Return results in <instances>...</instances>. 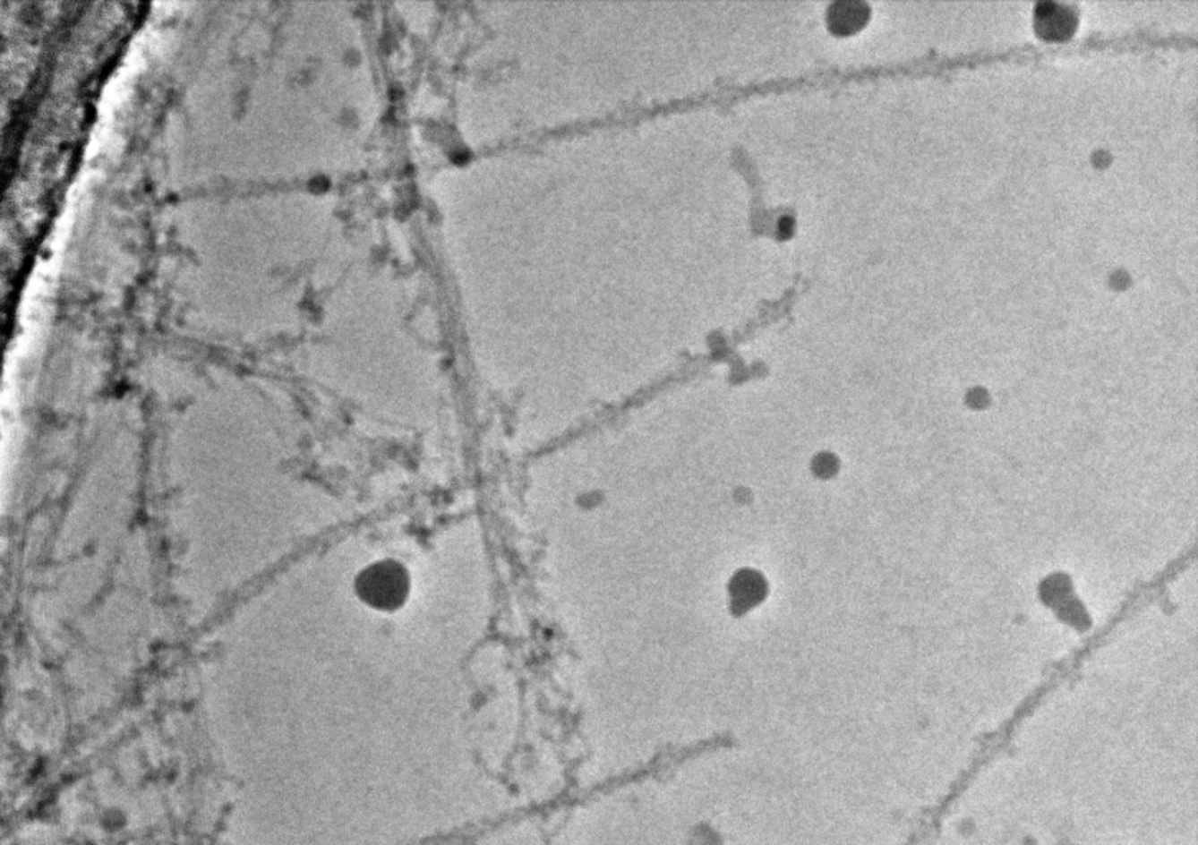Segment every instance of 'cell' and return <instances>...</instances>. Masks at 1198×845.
Wrapping results in <instances>:
<instances>
[{
    "instance_id": "1",
    "label": "cell",
    "mask_w": 1198,
    "mask_h": 845,
    "mask_svg": "<svg viewBox=\"0 0 1198 845\" xmlns=\"http://www.w3.org/2000/svg\"><path fill=\"white\" fill-rule=\"evenodd\" d=\"M355 592L368 606L380 611H393L408 598L410 576L397 561H377L358 575Z\"/></svg>"
},
{
    "instance_id": "2",
    "label": "cell",
    "mask_w": 1198,
    "mask_h": 845,
    "mask_svg": "<svg viewBox=\"0 0 1198 845\" xmlns=\"http://www.w3.org/2000/svg\"><path fill=\"white\" fill-rule=\"evenodd\" d=\"M1035 30L1047 42L1070 40L1078 27V13L1073 5L1058 2H1040L1033 12Z\"/></svg>"
},
{
    "instance_id": "3",
    "label": "cell",
    "mask_w": 1198,
    "mask_h": 845,
    "mask_svg": "<svg viewBox=\"0 0 1198 845\" xmlns=\"http://www.w3.org/2000/svg\"><path fill=\"white\" fill-rule=\"evenodd\" d=\"M869 17V7L859 2L834 4L829 12V23L834 32L851 33L860 29Z\"/></svg>"
},
{
    "instance_id": "4",
    "label": "cell",
    "mask_w": 1198,
    "mask_h": 845,
    "mask_svg": "<svg viewBox=\"0 0 1198 845\" xmlns=\"http://www.w3.org/2000/svg\"><path fill=\"white\" fill-rule=\"evenodd\" d=\"M759 588H761V581L755 580L751 575H743V576H740V578H738V588H736L738 602H757V598L761 596V590H759Z\"/></svg>"
}]
</instances>
